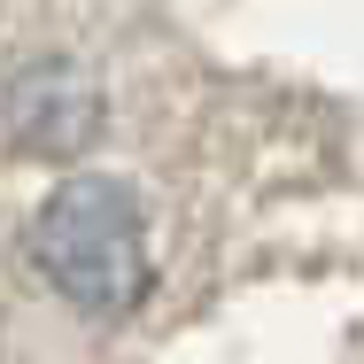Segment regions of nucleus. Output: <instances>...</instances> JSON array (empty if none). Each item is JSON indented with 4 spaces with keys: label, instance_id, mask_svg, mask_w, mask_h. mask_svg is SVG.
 I'll list each match as a JSON object with an SVG mask.
<instances>
[{
    "label": "nucleus",
    "instance_id": "nucleus-1",
    "mask_svg": "<svg viewBox=\"0 0 364 364\" xmlns=\"http://www.w3.org/2000/svg\"><path fill=\"white\" fill-rule=\"evenodd\" d=\"M31 256L55 287L93 318H124L147 294V232L140 202L117 178H70L31 218Z\"/></svg>",
    "mask_w": 364,
    "mask_h": 364
},
{
    "label": "nucleus",
    "instance_id": "nucleus-2",
    "mask_svg": "<svg viewBox=\"0 0 364 364\" xmlns=\"http://www.w3.org/2000/svg\"><path fill=\"white\" fill-rule=\"evenodd\" d=\"M8 124H16V147L31 155H77L101 132V93L70 63H39L8 85Z\"/></svg>",
    "mask_w": 364,
    "mask_h": 364
}]
</instances>
